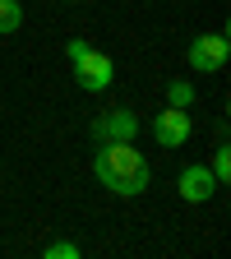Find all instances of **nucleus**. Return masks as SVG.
Wrapping results in <instances>:
<instances>
[{
    "instance_id": "obj_1",
    "label": "nucleus",
    "mask_w": 231,
    "mask_h": 259,
    "mask_svg": "<svg viewBox=\"0 0 231 259\" xmlns=\"http://www.w3.org/2000/svg\"><path fill=\"white\" fill-rule=\"evenodd\" d=\"M93 176L111 194H144L148 190V162H144V153H134L129 139H107V144H97Z\"/></svg>"
},
{
    "instance_id": "obj_2",
    "label": "nucleus",
    "mask_w": 231,
    "mask_h": 259,
    "mask_svg": "<svg viewBox=\"0 0 231 259\" xmlns=\"http://www.w3.org/2000/svg\"><path fill=\"white\" fill-rule=\"evenodd\" d=\"M74 65V79H79V88L83 93H107L111 83H116V60L107 56V51H83L79 60H70Z\"/></svg>"
},
{
    "instance_id": "obj_3",
    "label": "nucleus",
    "mask_w": 231,
    "mask_h": 259,
    "mask_svg": "<svg viewBox=\"0 0 231 259\" xmlns=\"http://www.w3.org/2000/svg\"><path fill=\"white\" fill-rule=\"evenodd\" d=\"M226 32H204V37H194L190 42V70H199V74H217L222 65H226Z\"/></svg>"
},
{
    "instance_id": "obj_4",
    "label": "nucleus",
    "mask_w": 231,
    "mask_h": 259,
    "mask_svg": "<svg viewBox=\"0 0 231 259\" xmlns=\"http://www.w3.org/2000/svg\"><path fill=\"white\" fill-rule=\"evenodd\" d=\"M176 190H180L185 204H208L217 194V176H213V167H204V162H190V167L180 171V181H176Z\"/></svg>"
},
{
    "instance_id": "obj_5",
    "label": "nucleus",
    "mask_w": 231,
    "mask_h": 259,
    "mask_svg": "<svg viewBox=\"0 0 231 259\" xmlns=\"http://www.w3.org/2000/svg\"><path fill=\"white\" fill-rule=\"evenodd\" d=\"M190 111L185 107H167V111H162L157 120H153V139L162 144V148H180L185 139H190Z\"/></svg>"
},
{
    "instance_id": "obj_6",
    "label": "nucleus",
    "mask_w": 231,
    "mask_h": 259,
    "mask_svg": "<svg viewBox=\"0 0 231 259\" xmlns=\"http://www.w3.org/2000/svg\"><path fill=\"white\" fill-rule=\"evenodd\" d=\"M134 135H139V116L129 111V107L107 111L102 120L93 125V139H97V144H107V139H129V144H134Z\"/></svg>"
},
{
    "instance_id": "obj_7",
    "label": "nucleus",
    "mask_w": 231,
    "mask_h": 259,
    "mask_svg": "<svg viewBox=\"0 0 231 259\" xmlns=\"http://www.w3.org/2000/svg\"><path fill=\"white\" fill-rule=\"evenodd\" d=\"M19 23H23V5L19 0H0V37L19 32Z\"/></svg>"
},
{
    "instance_id": "obj_8",
    "label": "nucleus",
    "mask_w": 231,
    "mask_h": 259,
    "mask_svg": "<svg viewBox=\"0 0 231 259\" xmlns=\"http://www.w3.org/2000/svg\"><path fill=\"white\" fill-rule=\"evenodd\" d=\"M190 102H194V83H185V79L167 83V107H185L190 111Z\"/></svg>"
},
{
    "instance_id": "obj_9",
    "label": "nucleus",
    "mask_w": 231,
    "mask_h": 259,
    "mask_svg": "<svg viewBox=\"0 0 231 259\" xmlns=\"http://www.w3.org/2000/svg\"><path fill=\"white\" fill-rule=\"evenodd\" d=\"M213 176H217V185H226V176H231V148L213 153Z\"/></svg>"
},
{
    "instance_id": "obj_10",
    "label": "nucleus",
    "mask_w": 231,
    "mask_h": 259,
    "mask_svg": "<svg viewBox=\"0 0 231 259\" xmlns=\"http://www.w3.org/2000/svg\"><path fill=\"white\" fill-rule=\"evenodd\" d=\"M42 254H47V259H79V245H74V241H51Z\"/></svg>"
},
{
    "instance_id": "obj_11",
    "label": "nucleus",
    "mask_w": 231,
    "mask_h": 259,
    "mask_svg": "<svg viewBox=\"0 0 231 259\" xmlns=\"http://www.w3.org/2000/svg\"><path fill=\"white\" fill-rule=\"evenodd\" d=\"M83 51H88V42H79V37H74V42H65V56H70V60H79Z\"/></svg>"
},
{
    "instance_id": "obj_12",
    "label": "nucleus",
    "mask_w": 231,
    "mask_h": 259,
    "mask_svg": "<svg viewBox=\"0 0 231 259\" xmlns=\"http://www.w3.org/2000/svg\"><path fill=\"white\" fill-rule=\"evenodd\" d=\"M65 5H74V0H65Z\"/></svg>"
}]
</instances>
